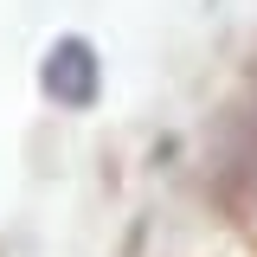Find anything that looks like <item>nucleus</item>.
Instances as JSON below:
<instances>
[{
    "label": "nucleus",
    "instance_id": "nucleus-1",
    "mask_svg": "<svg viewBox=\"0 0 257 257\" xmlns=\"http://www.w3.org/2000/svg\"><path fill=\"white\" fill-rule=\"evenodd\" d=\"M39 90L52 96L58 109H90L103 96V58H96V45L77 39V32L52 39L45 58H39Z\"/></svg>",
    "mask_w": 257,
    "mask_h": 257
},
{
    "label": "nucleus",
    "instance_id": "nucleus-2",
    "mask_svg": "<svg viewBox=\"0 0 257 257\" xmlns=\"http://www.w3.org/2000/svg\"><path fill=\"white\" fill-rule=\"evenodd\" d=\"M212 187L231 212H257V77H251V96L244 109L231 116L219 142V161H212Z\"/></svg>",
    "mask_w": 257,
    "mask_h": 257
}]
</instances>
